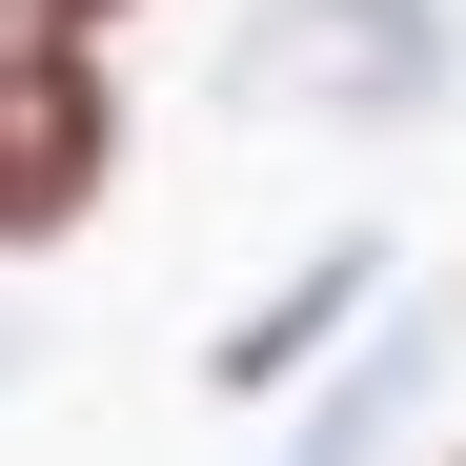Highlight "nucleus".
<instances>
[{"label":"nucleus","mask_w":466,"mask_h":466,"mask_svg":"<svg viewBox=\"0 0 466 466\" xmlns=\"http://www.w3.org/2000/svg\"><path fill=\"white\" fill-rule=\"evenodd\" d=\"M0 21H41V41H122L142 0H0Z\"/></svg>","instance_id":"2"},{"label":"nucleus","mask_w":466,"mask_h":466,"mask_svg":"<svg viewBox=\"0 0 466 466\" xmlns=\"http://www.w3.org/2000/svg\"><path fill=\"white\" fill-rule=\"evenodd\" d=\"M102 183H122V82H102V41L0 21V244L102 223Z\"/></svg>","instance_id":"1"}]
</instances>
